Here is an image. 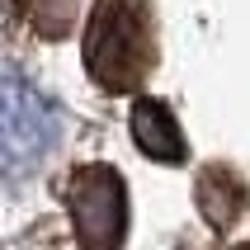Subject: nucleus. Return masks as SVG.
Wrapping results in <instances>:
<instances>
[{"label":"nucleus","mask_w":250,"mask_h":250,"mask_svg":"<svg viewBox=\"0 0 250 250\" xmlns=\"http://www.w3.org/2000/svg\"><path fill=\"white\" fill-rule=\"evenodd\" d=\"M66 212L85 250H118L127 236V189L109 161H85L66 175Z\"/></svg>","instance_id":"7ed1b4c3"},{"label":"nucleus","mask_w":250,"mask_h":250,"mask_svg":"<svg viewBox=\"0 0 250 250\" xmlns=\"http://www.w3.org/2000/svg\"><path fill=\"white\" fill-rule=\"evenodd\" d=\"M85 71L99 90L127 95L146 81L156 66V19L146 5H123L109 0L90 14L85 24Z\"/></svg>","instance_id":"f257e3e1"},{"label":"nucleus","mask_w":250,"mask_h":250,"mask_svg":"<svg viewBox=\"0 0 250 250\" xmlns=\"http://www.w3.org/2000/svg\"><path fill=\"white\" fill-rule=\"evenodd\" d=\"M127 127H132V142H137L142 156L166 161V166H180L184 161V132H180V118L170 113L166 99H137Z\"/></svg>","instance_id":"20e7f679"},{"label":"nucleus","mask_w":250,"mask_h":250,"mask_svg":"<svg viewBox=\"0 0 250 250\" xmlns=\"http://www.w3.org/2000/svg\"><path fill=\"white\" fill-rule=\"evenodd\" d=\"M62 142V113L19 66H5L0 81V161L5 175H24L42 166Z\"/></svg>","instance_id":"f03ea898"},{"label":"nucleus","mask_w":250,"mask_h":250,"mask_svg":"<svg viewBox=\"0 0 250 250\" xmlns=\"http://www.w3.org/2000/svg\"><path fill=\"white\" fill-rule=\"evenodd\" d=\"M231 250H250V241H246V246H231Z\"/></svg>","instance_id":"423d86ee"},{"label":"nucleus","mask_w":250,"mask_h":250,"mask_svg":"<svg viewBox=\"0 0 250 250\" xmlns=\"http://www.w3.org/2000/svg\"><path fill=\"white\" fill-rule=\"evenodd\" d=\"M194 198H198V212L212 227H231L246 212V184H241L236 170H227V166H203L198 170Z\"/></svg>","instance_id":"39448f33"}]
</instances>
